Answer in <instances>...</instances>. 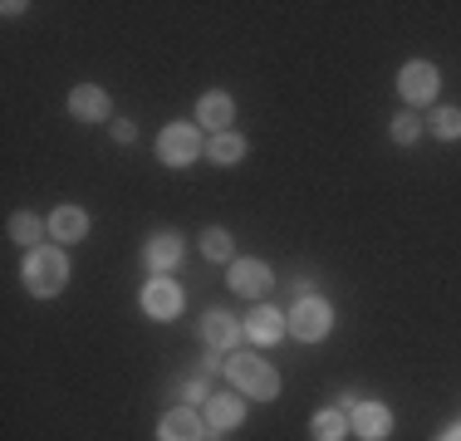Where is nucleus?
<instances>
[{
  "label": "nucleus",
  "instance_id": "nucleus-1",
  "mask_svg": "<svg viewBox=\"0 0 461 441\" xmlns=\"http://www.w3.org/2000/svg\"><path fill=\"white\" fill-rule=\"evenodd\" d=\"M64 280H69V260H64L54 246L30 250V256H25V284H30V294H59Z\"/></svg>",
  "mask_w": 461,
  "mask_h": 441
},
{
  "label": "nucleus",
  "instance_id": "nucleus-2",
  "mask_svg": "<svg viewBox=\"0 0 461 441\" xmlns=\"http://www.w3.org/2000/svg\"><path fill=\"white\" fill-rule=\"evenodd\" d=\"M230 382H236L240 392L250 397H276L280 392V378L270 363H260L256 353H240V358H230Z\"/></svg>",
  "mask_w": 461,
  "mask_h": 441
},
{
  "label": "nucleus",
  "instance_id": "nucleus-3",
  "mask_svg": "<svg viewBox=\"0 0 461 441\" xmlns=\"http://www.w3.org/2000/svg\"><path fill=\"white\" fill-rule=\"evenodd\" d=\"M196 152H202V138H196V128H186V123L162 128V138H158V158H162V162H172V167H186Z\"/></svg>",
  "mask_w": 461,
  "mask_h": 441
},
{
  "label": "nucleus",
  "instance_id": "nucleus-4",
  "mask_svg": "<svg viewBox=\"0 0 461 441\" xmlns=\"http://www.w3.org/2000/svg\"><path fill=\"white\" fill-rule=\"evenodd\" d=\"M290 334H300L304 344H314V338L329 334V304L324 300H300L290 314Z\"/></svg>",
  "mask_w": 461,
  "mask_h": 441
},
{
  "label": "nucleus",
  "instance_id": "nucleus-5",
  "mask_svg": "<svg viewBox=\"0 0 461 441\" xmlns=\"http://www.w3.org/2000/svg\"><path fill=\"white\" fill-rule=\"evenodd\" d=\"M348 427H354L364 441H383V436L393 432V417H388V407H378V402H358L354 407V422H348Z\"/></svg>",
  "mask_w": 461,
  "mask_h": 441
},
{
  "label": "nucleus",
  "instance_id": "nucleus-6",
  "mask_svg": "<svg viewBox=\"0 0 461 441\" xmlns=\"http://www.w3.org/2000/svg\"><path fill=\"white\" fill-rule=\"evenodd\" d=\"M142 309H148V314H158V319H172L182 309V290L172 280H152L148 290H142Z\"/></svg>",
  "mask_w": 461,
  "mask_h": 441
},
{
  "label": "nucleus",
  "instance_id": "nucleus-7",
  "mask_svg": "<svg viewBox=\"0 0 461 441\" xmlns=\"http://www.w3.org/2000/svg\"><path fill=\"white\" fill-rule=\"evenodd\" d=\"M432 94H437V69L432 64H408L402 69V98L408 104H427Z\"/></svg>",
  "mask_w": 461,
  "mask_h": 441
},
{
  "label": "nucleus",
  "instance_id": "nucleus-8",
  "mask_svg": "<svg viewBox=\"0 0 461 441\" xmlns=\"http://www.w3.org/2000/svg\"><path fill=\"white\" fill-rule=\"evenodd\" d=\"M158 436H162V441H202V417L186 412V407H177V412L162 417Z\"/></svg>",
  "mask_w": 461,
  "mask_h": 441
},
{
  "label": "nucleus",
  "instance_id": "nucleus-9",
  "mask_svg": "<svg viewBox=\"0 0 461 441\" xmlns=\"http://www.w3.org/2000/svg\"><path fill=\"white\" fill-rule=\"evenodd\" d=\"M69 108H74V118L94 123V118H108V94H104V88H94V84H84V88H74Z\"/></svg>",
  "mask_w": 461,
  "mask_h": 441
},
{
  "label": "nucleus",
  "instance_id": "nucleus-10",
  "mask_svg": "<svg viewBox=\"0 0 461 441\" xmlns=\"http://www.w3.org/2000/svg\"><path fill=\"white\" fill-rule=\"evenodd\" d=\"M230 284H236L240 294H260V290H270V270H266L260 260H236Z\"/></svg>",
  "mask_w": 461,
  "mask_h": 441
},
{
  "label": "nucleus",
  "instance_id": "nucleus-11",
  "mask_svg": "<svg viewBox=\"0 0 461 441\" xmlns=\"http://www.w3.org/2000/svg\"><path fill=\"white\" fill-rule=\"evenodd\" d=\"M285 324H290V319H280L276 309H256V314L246 319V334L256 338V344H276V338L285 334Z\"/></svg>",
  "mask_w": 461,
  "mask_h": 441
},
{
  "label": "nucleus",
  "instance_id": "nucleus-12",
  "mask_svg": "<svg viewBox=\"0 0 461 441\" xmlns=\"http://www.w3.org/2000/svg\"><path fill=\"white\" fill-rule=\"evenodd\" d=\"M202 338H206L212 348H230V344L240 338V324H236L230 314H221V309H216V314H206V324H202Z\"/></svg>",
  "mask_w": 461,
  "mask_h": 441
},
{
  "label": "nucleus",
  "instance_id": "nucleus-13",
  "mask_svg": "<svg viewBox=\"0 0 461 441\" xmlns=\"http://www.w3.org/2000/svg\"><path fill=\"white\" fill-rule=\"evenodd\" d=\"M50 230H54L59 240H79L84 230H89V216H84L79 206H59V212L50 216Z\"/></svg>",
  "mask_w": 461,
  "mask_h": 441
},
{
  "label": "nucleus",
  "instance_id": "nucleus-14",
  "mask_svg": "<svg viewBox=\"0 0 461 441\" xmlns=\"http://www.w3.org/2000/svg\"><path fill=\"white\" fill-rule=\"evenodd\" d=\"M196 118H202L206 128H230V118H236V108H230V98L226 94H206L202 98V108H196Z\"/></svg>",
  "mask_w": 461,
  "mask_h": 441
},
{
  "label": "nucleus",
  "instance_id": "nucleus-15",
  "mask_svg": "<svg viewBox=\"0 0 461 441\" xmlns=\"http://www.w3.org/2000/svg\"><path fill=\"white\" fill-rule=\"evenodd\" d=\"M240 417H246V407H240L236 397H226V392L206 402V422H212V427H221V432H226V427H236Z\"/></svg>",
  "mask_w": 461,
  "mask_h": 441
},
{
  "label": "nucleus",
  "instance_id": "nucleus-16",
  "mask_svg": "<svg viewBox=\"0 0 461 441\" xmlns=\"http://www.w3.org/2000/svg\"><path fill=\"white\" fill-rule=\"evenodd\" d=\"M177 260H182V240L177 236H158L148 246V265H152V270H167V265H177Z\"/></svg>",
  "mask_w": 461,
  "mask_h": 441
},
{
  "label": "nucleus",
  "instance_id": "nucleus-17",
  "mask_svg": "<svg viewBox=\"0 0 461 441\" xmlns=\"http://www.w3.org/2000/svg\"><path fill=\"white\" fill-rule=\"evenodd\" d=\"M344 432H348L344 412H320L314 417V441H344Z\"/></svg>",
  "mask_w": 461,
  "mask_h": 441
},
{
  "label": "nucleus",
  "instance_id": "nucleus-18",
  "mask_svg": "<svg viewBox=\"0 0 461 441\" xmlns=\"http://www.w3.org/2000/svg\"><path fill=\"white\" fill-rule=\"evenodd\" d=\"M240 152H246V142H240L236 132H216V138H212V158L221 162V167H226V162H240Z\"/></svg>",
  "mask_w": 461,
  "mask_h": 441
},
{
  "label": "nucleus",
  "instance_id": "nucleus-19",
  "mask_svg": "<svg viewBox=\"0 0 461 441\" xmlns=\"http://www.w3.org/2000/svg\"><path fill=\"white\" fill-rule=\"evenodd\" d=\"M432 132L437 138H461V108H437Z\"/></svg>",
  "mask_w": 461,
  "mask_h": 441
},
{
  "label": "nucleus",
  "instance_id": "nucleus-20",
  "mask_svg": "<svg viewBox=\"0 0 461 441\" xmlns=\"http://www.w3.org/2000/svg\"><path fill=\"white\" fill-rule=\"evenodd\" d=\"M202 250H206V260H226L230 256V236H226V230H206Z\"/></svg>",
  "mask_w": 461,
  "mask_h": 441
},
{
  "label": "nucleus",
  "instance_id": "nucleus-21",
  "mask_svg": "<svg viewBox=\"0 0 461 441\" xmlns=\"http://www.w3.org/2000/svg\"><path fill=\"white\" fill-rule=\"evenodd\" d=\"M10 236H15L20 246H35V240H40V220L35 216H15V220H10Z\"/></svg>",
  "mask_w": 461,
  "mask_h": 441
},
{
  "label": "nucleus",
  "instance_id": "nucleus-22",
  "mask_svg": "<svg viewBox=\"0 0 461 441\" xmlns=\"http://www.w3.org/2000/svg\"><path fill=\"white\" fill-rule=\"evenodd\" d=\"M417 128H422L417 118H398V123H393V138H398V142H412V138H417Z\"/></svg>",
  "mask_w": 461,
  "mask_h": 441
},
{
  "label": "nucleus",
  "instance_id": "nucleus-23",
  "mask_svg": "<svg viewBox=\"0 0 461 441\" xmlns=\"http://www.w3.org/2000/svg\"><path fill=\"white\" fill-rule=\"evenodd\" d=\"M186 397H192V402H202V397H206V382L192 378V382H186Z\"/></svg>",
  "mask_w": 461,
  "mask_h": 441
},
{
  "label": "nucleus",
  "instance_id": "nucleus-24",
  "mask_svg": "<svg viewBox=\"0 0 461 441\" xmlns=\"http://www.w3.org/2000/svg\"><path fill=\"white\" fill-rule=\"evenodd\" d=\"M113 138L118 142H133V123H113Z\"/></svg>",
  "mask_w": 461,
  "mask_h": 441
},
{
  "label": "nucleus",
  "instance_id": "nucleus-25",
  "mask_svg": "<svg viewBox=\"0 0 461 441\" xmlns=\"http://www.w3.org/2000/svg\"><path fill=\"white\" fill-rule=\"evenodd\" d=\"M442 441H461V427H452V432H447Z\"/></svg>",
  "mask_w": 461,
  "mask_h": 441
}]
</instances>
